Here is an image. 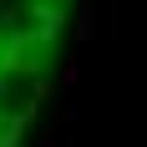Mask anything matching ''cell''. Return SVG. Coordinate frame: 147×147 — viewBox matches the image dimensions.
Here are the masks:
<instances>
[{
  "label": "cell",
  "mask_w": 147,
  "mask_h": 147,
  "mask_svg": "<svg viewBox=\"0 0 147 147\" xmlns=\"http://www.w3.org/2000/svg\"><path fill=\"white\" fill-rule=\"evenodd\" d=\"M71 0H0V147L26 137L46 86L56 81Z\"/></svg>",
  "instance_id": "cell-1"
}]
</instances>
